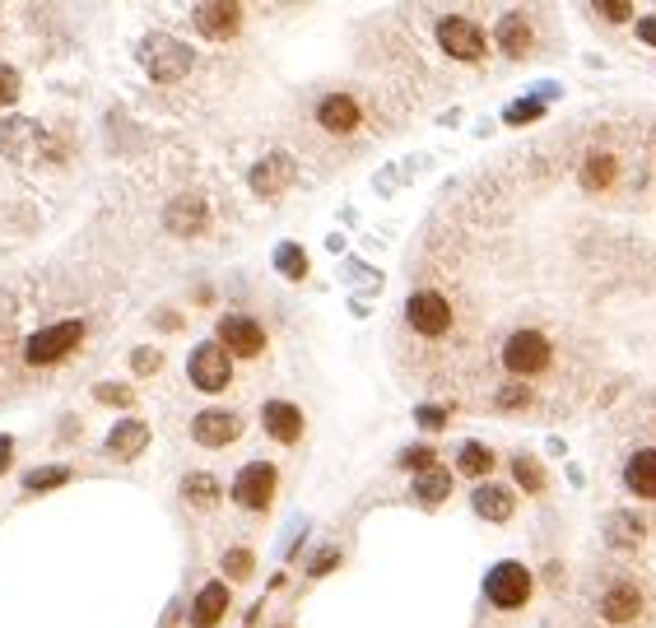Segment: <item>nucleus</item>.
<instances>
[{
    "instance_id": "f3484780",
    "label": "nucleus",
    "mask_w": 656,
    "mask_h": 628,
    "mask_svg": "<svg viewBox=\"0 0 656 628\" xmlns=\"http://www.w3.org/2000/svg\"><path fill=\"white\" fill-rule=\"evenodd\" d=\"M624 484L638 498H656V447H643L624 461Z\"/></svg>"
},
{
    "instance_id": "cd10ccee",
    "label": "nucleus",
    "mask_w": 656,
    "mask_h": 628,
    "mask_svg": "<svg viewBox=\"0 0 656 628\" xmlns=\"http://www.w3.org/2000/svg\"><path fill=\"white\" fill-rule=\"evenodd\" d=\"M512 480L522 484L526 494H540V489H545V470H540V461H531V456H517V461H512Z\"/></svg>"
},
{
    "instance_id": "e433bc0d",
    "label": "nucleus",
    "mask_w": 656,
    "mask_h": 628,
    "mask_svg": "<svg viewBox=\"0 0 656 628\" xmlns=\"http://www.w3.org/2000/svg\"><path fill=\"white\" fill-rule=\"evenodd\" d=\"M601 14L605 19H615V24H624V19H629V5H624V0H605Z\"/></svg>"
},
{
    "instance_id": "aec40b11",
    "label": "nucleus",
    "mask_w": 656,
    "mask_h": 628,
    "mask_svg": "<svg viewBox=\"0 0 656 628\" xmlns=\"http://www.w3.org/2000/svg\"><path fill=\"white\" fill-rule=\"evenodd\" d=\"M224 610H228V587L210 582V587H201L196 605H191V628H215L224 619Z\"/></svg>"
},
{
    "instance_id": "72a5a7b5",
    "label": "nucleus",
    "mask_w": 656,
    "mask_h": 628,
    "mask_svg": "<svg viewBox=\"0 0 656 628\" xmlns=\"http://www.w3.org/2000/svg\"><path fill=\"white\" fill-rule=\"evenodd\" d=\"M14 98H19V75L10 66H0V107L14 103Z\"/></svg>"
},
{
    "instance_id": "7ed1b4c3",
    "label": "nucleus",
    "mask_w": 656,
    "mask_h": 628,
    "mask_svg": "<svg viewBox=\"0 0 656 628\" xmlns=\"http://www.w3.org/2000/svg\"><path fill=\"white\" fill-rule=\"evenodd\" d=\"M438 47L452 61H480L484 47H489V33L466 14H447V19H438Z\"/></svg>"
},
{
    "instance_id": "473e14b6",
    "label": "nucleus",
    "mask_w": 656,
    "mask_h": 628,
    "mask_svg": "<svg viewBox=\"0 0 656 628\" xmlns=\"http://www.w3.org/2000/svg\"><path fill=\"white\" fill-rule=\"evenodd\" d=\"M405 466L410 470H438V456H433V447H410V452H405Z\"/></svg>"
},
{
    "instance_id": "c9c22d12",
    "label": "nucleus",
    "mask_w": 656,
    "mask_h": 628,
    "mask_svg": "<svg viewBox=\"0 0 656 628\" xmlns=\"http://www.w3.org/2000/svg\"><path fill=\"white\" fill-rule=\"evenodd\" d=\"M540 117V103H517L508 112V121H517V126H522V121H536Z\"/></svg>"
},
{
    "instance_id": "f704fd0d",
    "label": "nucleus",
    "mask_w": 656,
    "mask_h": 628,
    "mask_svg": "<svg viewBox=\"0 0 656 628\" xmlns=\"http://www.w3.org/2000/svg\"><path fill=\"white\" fill-rule=\"evenodd\" d=\"M94 396L98 401H108V405H131V387H112V382H103Z\"/></svg>"
},
{
    "instance_id": "5701e85b",
    "label": "nucleus",
    "mask_w": 656,
    "mask_h": 628,
    "mask_svg": "<svg viewBox=\"0 0 656 628\" xmlns=\"http://www.w3.org/2000/svg\"><path fill=\"white\" fill-rule=\"evenodd\" d=\"M512 489H503V484H484V489H475V512L480 517H489V522H508L512 517Z\"/></svg>"
},
{
    "instance_id": "58836bf2",
    "label": "nucleus",
    "mask_w": 656,
    "mask_h": 628,
    "mask_svg": "<svg viewBox=\"0 0 656 628\" xmlns=\"http://www.w3.org/2000/svg\"><path fill=\"white\" fill-rule=\"evenodd\" d=\"M419 424H424V428H442V410L424 405V410H419Z\"/></svg>"
},
{
    "instance_id": "0eeeda50",
    "label": "nucleus",
    "mask_w": 656,
    "mask_h": 628,
    "mask_svg": "<svg viewBox=\"0 0 656 628\" xmlns=\"http://www.w3.org/2000/svg\"><path fill=\"white\" fill-rule=\"evenodd\" d=\"M275 466L270 461H252V466L238 470V480H233V498H238L247 512H266L270 498H275Z\"/></svg>"
},
{
    "instance_id": "ddd939ff",
    "label": "nucleus",
    "mask_w": 656,
    "mask_h": 628,
    "mask_svg": "<svg viewBox=\"0 0 656 628\" xmlns=\"http://www.w3.org/2000/svg\"><path fill=\"white\" fill-rule=\"evenodd\" d=\"M359 117L363 112H359V103H354V94H326L322 103H317V121L335 135H349L359 126Z\"/></svg>"
},
{
    "instance_id": "423d86ee",
    "label": "nucleus",
    "mask_w": 656,
    "mask_h": 628,
    "mask_svg": "<svg viewBox=\"0 0 656 628\" xmlns=\"http://www.w3.org/2000/svg\"><path fill=\"white\" fill-rule=\"evenodd\" d=\"M187 373H191V387H201V391H224L228 382H233V363H228V349L219 345V340H205V345L191 354Z\"/></svg>"
},
{
    "instance_id": "a211bd4d",
    "label": "nucleus",
    "mask_w": 656,
    "mask_h": 628,
    "mask_svg": "<svg viewBox=\"0 0 656 628\" xmlns=\"http://www.w3.org/2000/svg\"><path fill=\"white\" fill-rule=\"evenodd\" d=\"M145 447H149V424H140V419H121L108 433V452L117 456V461H135Z\"/></svg>"
},
{
    "instance_id": "4c0bfd02",
    "label": "nucleus",
    "mask_w": 656,
    "mask_h": 628,
    "mask_svg": "<svg viewBox=\"0 0 656 628\" xmlns=\"http://www.w3.org/2000/svg\"><path fill=\"white\" fill-rule=\"evenodd\" d=\"M638 38H643L647 47H656V14H643V19H638Z\"/></svg>"
},
{
    "instance_id": "ea45409f",
    "label": "nucleus",
    "mask_w": 656,
    "mask_h": 628,
    "mask_svg": "<svg viewBox=\"0 0 656 628\" xmlns=\"http://www.w3.org/2000/svg\"><path fill=\"white\" fill-rule=\"evenodd\" d=\"M335 559H340L335 549H322V554H317V563H312V573H326V568H335Z\"/></svg>"
},
{
    "instance_id": "c85d7f7f",
    "label": "nucleus",
    "mask_w": 656,
    "mask_h": 628,
    "mask_svg": "<svg viewBox=\"0 0 656 628\" xmlns=\"http://www.w3.org/2000/svg\"><path fill=\"white\" fill-rule=\"evenodd\" d=\"M275 261H280V270L289 275V280H303V275H308V256L298 252L294 242H284L280 252H275Z\"/></svg>"
},
{
    "instance_id": "f03ea898",
    "label": "nucleus",
    "mask_w": 656,
    "mask_h": 628,
    "mask_svg": "<svg viewBox=\"0 0 656 628\" xmlns=\"http://www.w3.org/2000/svg\"><path fill=\"white\" fill-rule=\"evenodd\" d=\"M84 340V321H56V326H42L33 340L24 345L28 368H52L70 354V349Z\"/></svg>"
},
{
    "instance_id": "412c9836",
    "label": "nucleus",
    "mask_w": 656,
    "mask_h": 628,
    "mask_svg": "<svg viewBox=\"0 0 656 628\" xmlns=\"http://www.w3.org/2000/svg\"><path fill=\"white\" fill-rule=\"evenodd\" d=\"M615 177H619V159H615V154H587L577 182H582V191H610V187H615Z\"/></svg>"
},
{
    "instance_id": "7c9ffc66",
    "label": "nucleus",
    "mask_w": 656,
    "mask_h": 628,
    "mask_svg": "<svg viewBox=\"0 0 656 628\" xmlns=\"http://www.w3.org/2000/svg\"><path fill=\"white\" fill-rule=\"evenodd\" d=\"M224 573L233 577V582L252 577V554H247V549H233V554H224Z\"/></svg>"
},
{
    "instance_id": "6ab92c4d",
    "label": "nucleus",
    "mask_w": 656,
    "mask_h": 628,
    "mask_svg": "<svg viewBox=\"0 0 656 628\" xmlns=\"http://www.w3.org/2000/svg\"><path fill=\"white\" fill-rule=\"evenodd\" d=\"M205 224H210V210H205L201 196H177V201L168 205V228L182 233V238H187V233H201Z\"/></svg>"
},
{
    "instance_id": "393cba45",
    "label": "nucleus",
    "mask_w": 656,
    "mask_h": 628,
    "mask_svg": "<svg viewBox=\"0 0 656 628\" xmlns=\"http://www.w3.org/2000/svg\"><path fill=\"white\" fill-rule=\"evenodd\" d=\"M415 494H419V503H442V498L452 494V475H447V470H424V475H419L415 480Z\"/></svg>"
},
{
    "instance_id": "9b49d317",
    "label": "nucleus",
    "mask_w": 656,
    "mask_h": 628,
    "mask_svg": "<svg viewBox=\"0 0 656 628\" xmlns=\"http://www.w3.org/2000/svg\"><path fill=\"white\" fill-rule=\"evenodd\" d=\"M191 433H196L201 447H228L242 433V415H233V410H201Z\"/></svg>"
},
{
    "instance_id": "a19ab883",
    "label": "nucleus",
    "mask_w": 656,
    "mask_h": 628,
    "mask_svg": "<svg viewBox=\"0 0 656 628\" xmlns=\"http://www.w3.org/2000/svg\"><path fill=\"white\" fill-rule=\"evenodd\" d=\"M10 461H14V442H10V438H0V470L10 466Z\"/></svg>"
},
{
    "instance_id": "bb28decb",
    "label": "nucleus",
    "mask_w": 656,
    "mask_h": 628,
    "mask_svg": "<svg viewBox=\"0 0 656 628\" xmlns=\"http://www.w3.org/2000/svg\"><path fill=\"white\" fill-rule=\"evenodd\" d=\"M182 489H187V498H191V503H201V508H215V503H219V480H215V475H205V470L187 475Z\"/></svg>"
},
{
    "instance_id": "2eb2a0df",
    "label": "nucleus",
    "mask_w": 656,
    "mask_h": 628,
    "mask_svg": "<svg viewBox=\"0 0 656 628\" xmlns=\"http://www.w3.org/2000/svg\"><path fill=\"white\" fill-rule=\"evenodd\" d=\"M261 424H266V433L275 442H298L303 438V410L289 401H270L266 410H261Z\"/></svg>"
},
{
    "instance_id": "a878e982",
    "label": "nucleus",
    "mask_w": 656,
    "mask_h": 628,
    "mask_svg": "<svg viewBox=\"0 0 656 628\" xmlns=\"http://www.w3.org/2000/svg\"><path fill=\"white\" fill-rule=\"evenodd\" d=\"M610 545H619V549H633V545H643V522L638 517H629V512H615L610 517Z\"/></svg>"
},
{
    "instance_id": "c756f323",
    "label": "nucleus",
    "mask_w": 656,
    "mask_h": 628,
    "mask_svg": "<svg viewBox=\"0 0 656 628\" xmlns=\"http://www.w3.org/2000/svg\"><path fill=\"white\" fill-rule=\"evenodd\" d=\"M70 470L66 466H47V470H33L24 480V489H33V494H42V489H52V484H66Z\"/></svg>"
},
{
    "instance_id": "39448f33",
    "label": "nucleus",
    "mask_w": 656,
    "mask_h": 628,
    "mask_svg": "<svg viewBox=\"0 0 656 628\" xmlns=\"http://www.w3.org/2000/svg\"><path fill=\"white\" fill-rule=\"evenodd\" d=\"M405 321H410V331H419L424 340H438V335L452 331V303L433 289L424 294H410L405 298Z\"/></svg>"
},
{
    "instance_id": "9d476101",
    "label": "nucleus",
    "mask_w": 656,
    "mask_h": 628,
    "mask_svg": "<svg viewBox=\"0 0 656 628\" xmlns=\"http://www.w3.org/2000/svg\"><path fill=\"white\" fill-rule=\"evenodd\" d=\"M191 24H196V33H201V38L228 42L242 28V10H238V5H196Z\"/></svg>"
},
{
    "instance_id": "6e6552de",
    "label": "nucleus",
    "mask_w": 656,
    "mask_h": 628,
    "mask_svg": "<svg viewBox=\"0 0 656 628\" xmlns=\"http://www.w3.org/2000/svg\"><path fill=\"white\" fill-rule=\"evenodd\" d=\"M145 66H149V75L154 80H163V84H173V80H182L191 70V52L182 47L177 38H149V47H145Z\"/></svg>"
},
{
    "instance_id": "b1692460",
    "label": "nucleus",
    "mask_w": 656,
    "mask_h": 628,
    "mask_svg": "<svg viewBox=\"0 0 656 628\" xmlns=\"http://www.w3.org/2000/svg\"><path fill=\"white\" fill-rule=\"evenodd\" d=\"M456 466H461V475H470V480H484V475L494 470V452H489L484 442H466V447L456 452Z\"/></svg>"
},
{
    "instance_id": "4468645a",
    "label": "nucleus",
    "mask_w": 656,
    "mask_h": 628,
    "mask_svg": "<svg viewBox=\"0 0 656 628\" xmlns=\"http://www.w3.org/2000/svg\"><path fill=\"white\" fill-rule=\"evenodd\" d=\"M294 159L289 154H266V163H256L252 168V187L261 191V196H280L289 182H294Z\"/></svg>"
},
{
    "instance_id": "1a4fd4ad",
    "label": "nucleus",
    "mask_w": 656,
    "mask_h": 628,
    "mask_svg": "<svg viewBox=\"0 0 656 628\" xmlns=\"http://www.w3.org/2000/svg\"><path fill=\"white\" fill-rule=\"evenodd\" d=\"M219 345H224L228 354L256 359V354L266 349V331H261L252 317H238V312H228V317L219 321Z\"/></svg>"
},
{
    "instance_id": "20e7f679",
    "label": "nucleus",
    "mask_w": 656,
    "mask_h": 628,
    "mask_svg": "<svg viewBox=\"0 0 656 628\" xmlns=\"http://www.w3.org/2000/svg\"><path fill=\"white\" fill-rule=\"evenodd\" d=\"M531 587H536L531 573H526L522 563H512V559L498 563L494 573L484 577V596H489L498 610H522V605L531 601Z\"/></svg>"
},
{
    "instance_id": "2f4dec72",
    "label": "nucleus",
    "mask_w": 656,
    "mask_h": 628,
    "mask_svg": "<svg viewBox=\"0 0 656 628\" xmlns=\"http://www.w3.org/2000/svg\"><path fill=\"white\" fill-rule=\"evenodd\" d=\"M131 368H135V373H159V368H163V354H159V349H135V354H131Z\"/></svg>"
},
{
    "instance_id": "f257e3e1",
    "label": "nucleus",
    "mask_w": 656,
    "mask_h": 628,
    "mask_svg": "<svg viewBox=\"0 0 656 628\" xmlns=\"http://www.w3.org/2000/svg\"><path fill=\"white\" fill-rule=\"evenodd\" d=\"M498 363H503V373L517 377V382H526V377H540L554 363V345H549L545 331H531V326H522V331H512L508 340H503V349H498Z\"/></svg>"
},
{
    "instance_id": "f8f14e48",
    "label": "nucleus",
    "mask_w": 656,
    "mask_h": 628,
    "mask_svg": "<svg viewBox=\"0 0 656 628\" xmlns=\"http://www.w3.org/2000/svg\"><path fill=\"white\" fill-rule=\"evenodd\" d=\"M643 610V591L633 587V582H615V587L601 596V619L605 624H633Z\"/></svg>"
},
{
    "instance_id": "4be33fe9",
    "label": "nucleus",
    "mask_w": 656,
    "mask_h": 628,
    "mask_svg": "<svg viewBox=\"0 0 656 628\" xmlns=\"http://www.w3.org/2000/svg\"><path fill=\"white\" fill-rule=\"evenodd\" d=\"M33 145H38V126L28 117H10V121H0V149L5 154H33Z\"/></svg>"
},
{
    "instance_id": "dca6fc26",
    "label": "nucleus",
    "mask_w": 656,
    "mask_h": 628,
    "mask_svg": "<svg viewBox=\"0 0 656 628\" xmlns=\"http://www.w3.org/2000/svg\"><path fill=\"white\" fill-rule=\"evenodd\" d=\"M531 38H536V33H531V19H526L522 10L503 14V19H498V28H494V42L508 56H526V52H531Z\"/></svg>"
}]
</instances>
